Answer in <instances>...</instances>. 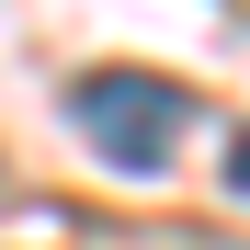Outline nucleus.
Returning a JSON list of instances; mask_svg holds the SVG:
<instances>
[{
    "label": "nucleus",
    "mask_w": 250,
    "mask_h": 250,
    "mask_svg": "<svg viewBox=\"0 0 250 250\" xmlns=\"http://www.w3.org/2000/svg\"><path fill=\"white\" fill-rule=\"evenodd\" d=\"M68 125L91 137V159L103 171H171L182 159V137H193V91L182 80H148V68H91L68 91Z\"/></svg>",
    "instance_id": "nucleus-1"
},
{
    "label": "nucleus",
    "mask_w": 250,
    "mask_h": 250,
    "mask_svg": "<svg viewBox=\"0 0 250 250\" xmlns=\"http://www.w3.org/2000/svg\"><path fill=\"white\" fill-rule=\"evenodd\" d=\"M228 193L250 205V125H239V137H228Z\"/></svg>",
    "instance_id": "nucleus-2"
}]
</instances>
